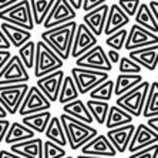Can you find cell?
Wrapping results in <instances>:
<instances>
[{
	"label": "cell",
	"mask_w": 158,
	"mask_h": 158,
	"mask_svg": "<svg viewBox=\"0 0 158 158\" xmlns=\"http://www.w3.org/2000/svg\"><path fill=\"white\" fill-rule=\"evenodd\" d=\"M77 27L78 24L74 20V22L63 24V26L56 27V29L44 30L40 34V39L59 56L63 61H66L71 56V48H73V41L76 31H77Z\"/></svg>",
	"instance_id": "1"
},
{
	"label": "cell",
	"mask_w": 158,
	"mask_h": 158,
	"mask_svg": "<svg viewBox=\"0 0 158 158\" xmlns=\"http://www.w3.org/2000/svg\"><path fill=\"white\" fill-rule=\"evenodd\" d=\"M60 120H61L63 128L66 131L69 145H70V148L73 151H77L78 148L81 150L85 144L90 143L93 138H96L98 135V131L94 127L84 124L81 121H77V120L69 117L64 113L60 115Z\"/></svg>",
	"instance_id": "2"
},
{
	"label": "cell",
	"mask_w": 158,
	"mask_h": 158,
	"mask_svg": "<svg viewBox=\"0 0 158 158\" xmlns=\"http://www.w3.org/2000/svg\"><path fill=\"white\" fill-rule=\"evenodd\" d=\"M63 61L59 56L48 47L43 40H39L36 43V61H34L33 74L34 77L43 78L48 74L59 71L63 69Z\"/></svg>",
	"instance_id": "3"
},
{
	"label": "cell",
	"mask_w": 158,
	"mask_h": 158,
	"mask_svg": "<svg viewBox=\"0 0 158 158\" xmlns=\"http://www.w3.org/2000/svg\"><path fill=\"white\" fill-rule=\"evenodd\" d=\"M151 83L144 80L140 85H137L135 88H132L131 91H128L124 96L118 97L115 100V106L127 111L132 117H141L145 107V101L148 97V91H150Z\"/></svg>",
	"instance_id": "4"
},
{
	"label": "cell",
	"mask_w": 158,
	"mask_h": 158,
	"mask_svg": "<svg viewBox=\"0 0 158 158\" xmlns=\"http://www.w3.org/2000/svg\"><path fill=\"white\" fill-rule=\"evenodd\" d=\"M0 20L3 23H9V24L29 30V31H31L36 26L33 20V15H31V6H30V2H27V0H19L15 6L2 11Z\"/></svg>",
	"instance_id": "5"
},
{
	"label": "cell",
	"mask_w": 158,
	"mask_h": 158,
	"mask_svg": "<svg viewBox=\"0 0 158 158\" xmlns=\"http://www.w3.org/2000/svg\"><path fill=\"white\" fill-rule=\"evenodd\" d=\"M71 77H73L74 83L77 85L78 94L85 96V94H90L94 88H97L98 85L106 83L108 80V73L73 67L71 69Z\"/></svg>",
	"instance_id": "6"
},
{
	"label": "cell",
	"mask_w": 158,
	"mask_h": 158,
	"mask_svg": "<svg viewBox=\"0 0 158 158\" xmlns=\"http://www.w3.org/2000/svg\"><path fill=\"white\" fill-rule=\"evenodd\" d=\"M29 84H16V85H3L0 87V106L3 107L6 113L15 115L19 113L20 107L27 91Z\"/></svg>",
	"instance_id": "7"
},
{
	"label": "cell",
	"mask_w": 158,
	"mask_h": 158,
	"mask_svg": "<svg viewBox=\"0 0 158 158\" xmlns=\"http://www.w3.org/2000/svg\"><path fill=\"white\" fill-rule=\"evenodd\" d=\"M76 67L80 69H87V70H94V71H104V73H110L113 70V64L110 63L108 57H107V52L101 46L97 44L94 48H91L90 52L83 54L76 60Z\"/></svg>",
	"instance_id": "8"
},
{
	"label": "cell",
	"mask_w": 158,
	"mask_h": 158,
	"mask_svg": "<svg viewBox=\"0 0 158 158\" xmlns=\"http://www.w3.org/2000/svg\"><path fill=\"white\" fill-rule=\"evenodd\" d=\"M30 76L27 69L22 63L17 54L13 56L4 69L0 71V87L3 85H16V84H27Z\"/></svg>",
	"instance_id": "9"
},
{
	"label": "cell",
	"mask_w": 158,
	"mask_h": 158,
	"mask_svg": "<svg viewBox=\"0 0 158 158\" xmlns=\"http://www.w3.org/2000/svg\"><path fill=\"white\" fill-rule=\"evenodd\" d=\"M77 17V11L70 6V2L67 0H56V4L53 6L52 11L46 22L43 23L44 30H52L56 27H60L63 24H67L70 22H74Z\"/></svg>",
	"instance_id": "10"
},
{
	"label": "cell",
	"mask_w": 158,
	"mask_h": 158,
	"mask_svg": "<svg viewBox=\"0 0 158 158\" xmlns=\"http://www.w3.org/2000/svg\"><path fill=\"white\" fill-rule=\"evenodd\" d=\"M50 107H52V103L44 97V94L37 88V85H33V87L29 88L26 97L23 100L22 107L19 110V114L23 118L31 114H37V113L48 111Z\"/></svg>",
	"instance_id": "11"
},
{
	"label": "cell",
	"mask_w": 158,
	"mask_h": 158,
	"mask_svg": "<svg viewBox=\"0 0 158 158\" xmlns=\"http://www.w3.org/2000/svg\"><path fill=\"white\" fill-rule=\"evenodd\" d=\"M158 44V34H154L143 29L138 24H132L131 29L128 30V37L125 41V50L127 52H134V50H140V48L151 47V46H157Z\"/></svg>",
	"instance_id": "12"
},
{
	"label": "cell",
	"mask_w": 158,
	"mask_h": 158,
	"mask_svg": "<svg viewBox=\"0 0 158 158\" xmlns=\"http://www.w3.org/2000/svg\"><path fill=\"white\" fill-rule=\"evenodd\" d=\"M64 77H66V74L63 70L54 71V73L48 74L46 77L39 78L36 85L50 103H56V101H59L60 90H61Z\"/></svg>",
	"instance_id": "13"
},
{
	"label": "cell",
	"mask_w": 158,
	"mask_h": 158,
	"mask_svg": "<svg viewBox=\"0 0 158 158\" xmlns=\"http://www.w3.org/2000/svg\"><path fill=\"white\" fill-rule=\"evenodd\" d=\"M97 46V37L91 33V30L85 26L84 23L78 24L76 36L73 41V48H71V57L77 60L83 54L90 52L91 48Z\"/></svg>",
	"instance_id": "14"
},
{
	"label": "cell",
	"mask_w": 158,
	"mask_h": 158,
	"mask_svg": "<svg viewBox=\"0 0 158 158\" xmlns=\"http://www.w3.org/2000/svg\"><path fill=\"white\" fill-rule=\"evenodd\" d=\"M81 154L90 155V157H101V158H115L117 151L113 147V144L108 141L107 135L98 134L96 138H93L81 148Z\"/></svg>",
	"instance_id": "15"
},
{
	"label": "cell",
	"mask_w": 158,
	"mask_h": 158,
	"mask_svg": "<svg viewBox=\"0 0 158 158\" xmlns=\"http://www.w3.org/2000/svg\"><path fill=\"white\" fill-rule=\"evenodd\" d=\"M155 144H158L157 132L152 131L147 124H138L135 132H134V137L130 143L128 151L131 154H134V152H138V151L148 148L151 145H155Z\"/></svg>",
	"instance_id": "16"
},
{
	"label": "cell",
	"mask_w": 158,
	"mask_h": 158,
	"mask_svg": "<svg viewBox=\"0 0 158 158\" xmlns=\"http://www.w3.org/2000/svg\"><path fill=\"white\" fill-rule=\"evenodd\" d=\"M135 132V125L134 124H128L124 127L115 130H108L107 131V138L113 144V147L115 148L117 154H124L125 151H128L130 143H131L132 137Z\"/></svg>",
	"instance_id": "17"
},
{
	"label": "cell",
	"mask_w": 158,
	"mask_h": 158,
	"mask_svg": "<svg viewBox=\"0 0 158 158\" xmlns=\"http://www.w3.org/2000/svg\"><path fill=\"white\" fill-rule=\"evenodd\" d=\"M108 11H110V6L106 3L101 7L96 9V10L90 11V13H85L84 17H83L84 24L91 30V33L96 37H100L104 33L107 17H108Z\"/></svg>",
	"instance_id": "18"
},
{
	"label": "cell",
	"mask_w": 158,
	"mask_h": 158,
	"mask_svg": "<svg viewBox=\"0 0 158 158\" xmlns=\"http://www.w3.org/2000/svg\"><path fill=\"white\" fill-rule=\"evenodd\" d=\"M128 57L137 64L148 71H155L158 69V44L151 47L140 48L128 53Z\"/></svg>",
	"instance_id": "19"
},
{
	"label": "cell",
	"mask_w": 158,
	"mask_h": 158,
	"mask_svg": "<svg viewBox=\"0 0 158 158\" xmlns=\"http://www.w3.org/2000/svg\"><path fill=\"white\" fill-rule=\"evenodd\" d=\"M128 23H130V17L121 10V7L117 3H113L110 6V11H108L104 34H107V37H110L111 34H114L117 31H120V30L125 29V26Z\"/></svg>",
	"instance_id": "20"
},
{
	"label": "cell",
	"mask_w": 158,
	"mask_h": 158,
	"mask_svg": "<svg viewBox=\"0 0 158 158\" xmlns=\"http://www.w3.org/2000/svg\"><path fill=\"white\" fill-rule=\"evenodd\" d=\"M43 145L44 141L41 138H33V140L24 141V143L13 144L10 145V151L22 158H44Z\"/></svg>",
	"instance_id": "21"
},
{
	"label": "cell",
	"mask_w": 158,
	"mask_h": 158,
	"mask_svg": "<svg viewBox=\"0 0 158 158\" xmlns=\"http://www.w3.org/2000/svg\"><path fill=\"white\" fill-rule=\"evenodd\" d=\"M0 29L3 30L4 36L7 37V40L10 41L11 46L16 47L17 50L31 40V31H29V30L20 29L17 26H13V24L3 23V22L0 24Z\"/></svg>",
	"instance_id": "22"
},
{
	"label": "cell",
	"mask_w": 158,
	"mask_h": 158,
	"mask_svg": "<svg viewBox=\"0 0 158 158\" xmlns=\"http://www.w3.org/2000/svg\"><path fill=\"white\" fill-rule=\"evenodd\" d=\"M63 113L67 114L69 117L74 118V120H77V121H81L88 125H91V123L94 121V118L90 114L85 103L81 101L80 98L73 101V103H69L66 106H63Z\"/></svg>",
	"instance_id": "23"
},
{
	"label": "cell",
	"mask_w": 158,
	"mask_h": 158,
	"mask_svg": "<svg viewBox=\"0 0 158 158\" xmlns=\"http://www.w3.org/2000/svg\"><path fill=\"white\" fill-rule=\"evenodd\" d=\"M33 138H36L34 137V131L27 128L26 125L22 124V123L15 121L10 124V128H9L7 134H6L4 143L9 144V145H13V144L24 143V141L33 140Z\"/></svg>",
	"instance_id": "24"
},
{
	"label": "cell",
	"mask_w": 158,
	"mask_h": 158,
	"mask_svg": "<svg viewBox=\"0 0 158 158\" xmlns=\"http://www.w3.org/2000/svg\"><path fill=\"white\" fill-rule=\"evenodd\" d=\"M135 24L141 26L143 29L148 30L151 33L158 34L157 19H155L154 13H152L150 4L147 2H141L140 9H138V11H137V15H135Z\"/></svg>",
	"instance_id": "25"
},
{
	"label": "cell",
	"mask_w": 158,
	"mask_h": 158,
	"mask_svg": "<svg viewBox=\"0 0 158 158\" xmlns=\"http://www.w3.org/2000/svg\"><path fill=\"white\" fill-rule=\"evenodd\" d=\"M143 76L141 74H118L117 78L114 81V96L121 97L124 94H127L128 91H131L132 88H135L137 85H140L143 83Z\"/></svg>",
	"instance_id": "26"
},
{
	"label": "cell",
	"mask_w": 158,
	"mask_h": 158,
	"mask_svg": "<svg viewBox=\"0 0 158 158\" xmlns=\"http://www.w3.org/2000/svg\"><path fill=\"white\" fill-rule=\"evenodd\" d=\"M132 120H134V117L130 115L123 108H120L118 106H110L106 127L108 130H115V128H120V127H124V125L132 124Z\"/></svg>",
	"instance_id": "27"
},
{
	"label": "cell",
	"mask_w": 158,
	"mask_h": 158,
	"mask_svg": "<svg viewBox=\"0 0 158 158\" xmlns=\"http://www.w3.org/2000/svg\"><path fill=\"white\" fill-rule=\"evenodd\" d=\"M44 134L47 137V141H52V143L57 144V145H60V147H63V148L69 144L67 137H66V131L63 128L60 117L53 115L52 120H50V124H48V127H47V130H46Z\"/></svg>",
	"instance_id": "28"
},
{
	"label": "cell",
	"mask_w": 158,
	"mask_h": 158,
	"mask_svg": "<svg viewBox=\"0 0 158 158\" xmlns=\"http://www.w3.org/2000/svg\"><path fill=\"white\" fill-rule=\"evenodd\" d=\"M52 117L53 115L50 111H43V113H37V114L23 117L22 124H24L27 128H30L34 132H46Z\"/></svg>",
	"instance_id": "29"
},
{
	"label": "cell",
	"mask_w": 158,
	"mask_h": 158,
	"mask_svg": "<svg viewBox=\"0 0 158 158\" xmlns=\"http://www.w3.org/2000/svg\"><path fill=\"white\" fill-rule=\"evenodd\" d=\"M56 4V0H30L31 6V15L36 26H41L46 19L48 17L53 6Z\"/></svg>",
	"instance_id": "30"
},
{
	"label": "cell",
	"mask_w": 158,
	"mask_h": 158,
	"mask_svg": "<svg viewBox=\"0 0 158 158\" xmlns=\"http://www.w3.org/2000/svg\"><path fill=\"white\" fill-rule=\"evenodd\" d=\"M78 90L77 85L74 83L73 77L70 76H66L64 81H63L61 90H60V96H59V103H61L63 106H66L69 103H73L76 100H78Z\"/></svg>",
	"instance_id": "31"
},
{
	"label": "cell",
	"mask_w": 158,
	"mask_h": 158,
	"mask_svg": "<svg viewBox=\"0 0 158 158\" xmlns=\"http://www.w3.org/2000/svg\"><path fill=\"white\" fill-rule=\"evenodd\" d=\"M143 117L147 118V120L158 117V81L151 83L150 85V91H148V97L143 111Z\"/></svg>",
	"instance_id": "32"
},
{
	"label": "cell",
	"mask_w": 158,
	"mask_h": 158,
	"mask_svg": "<svg viewBox=\"0 0 158 158\" xmlns=\"http://www.w3.org/2000/svg\"><path fill=\"white\" fill-rule=\"evenodd\" d=\"M88 111L90 114L93 115L94 121H97L100 125H106L107 121V115H108V111H110V104L106 103V101H96V100H88L87 103Z\"/></svg>",
	"instance_id": "33"
},
{
	"label": "cell",
	"mask_w": 158,
	"mask_h": 158,
	"mask_svg": "<svg viewBox=\"0 0 158 158\" xmlns=\"http://www.w3.org/2000/svg\"><path fill=\"white\" fill-rule=\"evenodd\" d=\"M114 96V81L108 80L106 83H103L101 85H98L97 88H94L90 93V98L88 100H96V101H106L108 103Z\"/></svg>",
	"instance_id": "34"
},
{
	"label": "cell",
	"mask_w": 158,
	"mask_h": 158,
	"mask_svg": "<svg viewBox=\"0 0 158 158\" xmlns=\"http://www.w3.org/2000/svg\"><path fill=\"white\" fill-rule=\"evenodd\" d=\"M19 57L22 60L26 69H34V61H36V43L33 40H30L26 43L23 47L19 48Z\"/></svg>",
	"instance_id": "35"
},
{
	"label": "cell",
	"mask_w": 158,
	"mask_h": 158,
	"mask_svg": "<svg viewBox=\"0 0 158 158\" xmlns=\"http://www.w3.org/2000/svg\"><path fill=\"white\" fill-rule=\"evenodd\" d=\"M128 37V30L123 29L117 33L111 34L110 37H107L106 44L110 47V50H115V52H121L123 48L125 47V41Z\"/></svg>",
	"instance_id": "36"
},
{
	"label": "cell",
	"mask_w": 158,
	"mask_h": 158,
	"mask_svg": "<svg viewBox=\"0 0 158 158\" xmlns=\"http://www.w3.org/2000/svg\"><path fill=\"white\" fill-rule=\"evenodd\" d=\"M43 157L44 158H66L67 151H66V148L60 147V145L52 143V141H44Z\"/></svg>",
	"instance_id": "37"
},
{
	"label": "cell",
	"mask_w": 158,
	"mask_h": 158,
	"mask_svg": "<svg viewBox=\"0 0 158 158\" xmlns=\"http://www.w3.org/2000/svg\"><path fill=\"white\" fill-rule=\"evenodd\" d=\"M118 70H120V74L134 76V74H141L143 67H140L135 61H132L130 57H121L120 63H118Z\"/></svg>",
	"instance_id": "38"
},
{
	"label": "cell",
	"mask_w": 158,
	"mask_h": 158,
	"mask_svg": "<svg viewBox=\"0 0 158 158\" xmlns=\"http://www.w3.org/2000/svg\"><path fill=\"white\" fill-rule=\"evenodd\" d=\"M117 4L121 7V10L124 11L128 17H135L137 11L140 9L141 2L140 0H135V2H123V0H120V2H117Z\"/></svg>",
	"instance_id": "39"
},
{
	"label": "cell",
	"mask_w": 158,
	"mask_h": 158,
	"mask_svg": "<svg viewBox=\"0 0 158 158\" xmlns=\"http://www.w3.org/2000/svg\"><path fill=\"white\" fill-rule=\"evenodd\" d=\"M128 158H158V144L151 145L148 148H144V150L138 151V152L130 154Z\"/></svg>",
	"instance_id": "40"
},
{
	"label": "cell",
	"mask_w": 158,
	"mask_h": 158,
	"mask_svg": "<svg viewBox=\"0 0 158 158\" xmlns=\"http://www.w3.org/2000/svg\"><path fill=\"white\" fill-rule=\"evenodd\" d=\"M103 4H106V2H103V0H96V2L84 0V2H83V10H84L85 13H90V11H93V10H96V9L101 7Z\"/></svg>",
	"instance_id": "41"
},
{
	"label": "cell",
	"mask_w": 158,
	"mask_h": 158,
	"mask_svg": "<svg viewBox=\"0 0 158 158\" xmlns=\"http://www.w3.org/2000/svg\"><path fill=\"white\" fill-rule=\"evenodd\" d=\"M9 128H10V121L9 120H0V144L4 143Z\"/></svg>",
	"instance_id": "42"
},
{
	"label": "cell",
	"mask_w": 158,
	"mask_h": 158,
	"mask_svg": "<svg viewBox=\"0 0 158 158\" xmlns=\"http://www.w3.org/2000/svg\"><path fill=\"white\" fill-rule=\"evenodd\" d=\"M13 56H11L10 52H6V50H0V71L4 69V66L9 63V60L11 59Z\"/></svg>",
	"instance_id": "43"
},
{
	"label": "cell",
	"mask_w": 158,
	"mask_h": 158,
	"mask_svg": "<svg viewBox=\"0 0 158 158\" xmlns=\"http://www.w3.org/2000/svg\"><path fill=\"white\" fill-rule=\"evenodd\" d=\"M10 41L7 40V37L4 36L3 30L0 29V50H6V52H9L10 50Z\"/></svg>",
	"instance_id": "44"
},
{
	"label": "cell",
	"mask_w": 158,
	"mask_h": 158,
	"mask_svg": "<svg viewBox=\"0 0 158 158\" xmlns=\"http://www.w3.org/2000/svg\"><path fill=\"white\" fill-rule=\"evenodd\" d=\"M107 57H108V60H110L111 64H114V63H120V60H121L120 53L115 52V50H108V52H107Z\"/></svg>",
	"instance_id": "45"
},
{
	"label": "cell",
	"mask_w": 158,
	"mask_h": 158,
	"mask_svg": "<svg viewBox=\"0 0 158 158\" xmlns=\"http://www.w3.org/2000/svg\"><path fill=\"white\" fill-rule=\"evenodd\" d=\"M147 125L150 127L152 131H155L158 134V117H154V118H148L147 120Z\"/></svg>",
	"instance_id": "46"
},
{
	"label": "cell",
	"mask_w": 158,
	"mask_h": 158,
	"mask_svg": "<svg viewBox=\"0 0 158 158\" xmlns=\"http://www.w3.org/2000/svg\"><path fill=\"white\" fill-rule=\"evenodd\" d=\"M17 3V2H10V0H6V2H0V13L4 10H7V9H10L11 6H15V4Z\"/></svg>",
	"instance_id": "47"
},
{
	"label": "cell",
	"mask_w": 158,
	"mask_h": 158,
	"mask_svg": "<svg viewBox=\"0 0 158 158\" xmlns=\"http://www.w3.org/2000/svg\"><path fill=\"white\" fill-rule=\"evenodd\" d=\"M69 2H70V6L76 11L80 10V9H83V2H84V0H69Z\"/></svg>",
	"instance_id": "48"
},
{
	"label": "cell",
	"mask_w": 158,
	"mask_h": 158,
	"mask_svg": "<svg viewBox=\"0 0 158 158\" xmlns=\"http://www.w3.org/2000/svg\"><path fill=\"white\" fill-rule=\"evenodd\" d=\"M0 158H22V157H19V155L13 154L11 151L2 150V151H0Z\"/></svg>",
	"instance_id": "49"
},
{
	"label": "cell",
	"mask_w": 158,
	"mask_h": 158,
	"mask_svg": "<svg viewBox=\"0 0 158 158\" xmlns=\"http://www.w3.org/2000/svg\"><path fill=\"white\" fill-rule=\"evenodd\" d=\"M150 7L151 10H152V13H154L155 19H157V23H158V2H150Z\"/></svg>",
	"instance_id": "50"
},
{
	"label": "cell",
	"mask_w": 158,
	"mask_h": 158,
	"mask_svg": "<svg viewBox=\"0 0 158 158\" xmlns=\"http://www.w3.org/2000/svg\"><path fill=\"white\" fill-rule=\"evenodd\" d=\"M7 113H6V110H4L3 107L0 106V120H6V118H7Z\"/></svg>",
	"instance_id": "51"
},
{
	"label": "cell",
	"mask_w": 158,
	"mask_h": 158,
	"mask_svg": "<svg viewBox=\"0 0 158 158\" xmlns=\"http://www.w3.org/2000/svg\"><path fill=\"white\" fill-rule=\"evenodd\" d=\"M77 158H101V157H90V155H83V154H80Z\"/></svg>",
	"instance_id": "52"
},
{
	"label": "cell",
	"mask_w": 158,
	"mask_h": 158,
	"mask_svg": "<svg viewBox=\"0 0 158 158\" xmlns=\"http://www.w3.org/2000/svg\"><path fill=\"white\" fill-rule=\"evenodd\" d=\"M66 158H74V157H71V155H67V157Z\"/></svg>",
	"instance_id": "53"
},
{
	"label": "cell",
	"mask_w": 158,
	"mask_h": 158,
	"mask_svg": "<svg viewBox=\"0 0 158 158\" xmlns=\"http://www.w3.org/2000/svg\"><path fill=\"white\" fill-rule=\"evenodd\" d=\"M157 81H158V78H157Z\"/></svg>",
	"instance_id": "54"
}]
</instances>
